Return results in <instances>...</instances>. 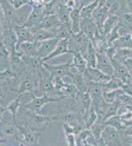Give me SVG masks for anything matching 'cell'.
I'll use <instances>...</instances> for the list:
<instances>
[{
	"instance_id": "15",
	"label": "cell",
	"mask_w": 132,
	"mask_h": 146,
	"mask_svg": "<svg viewBox=\"0 0 132 146\" xmlns=\"http://www.w3.org/2000/svg\"><path fill=\"white\" fill-rule=\"evenodd\" d=\"M72 54H73V58H72V65L76 67L81 72L83 73L87 67V62L84 56L80 51H73Z\"/></svg>"
},
{
	"instance_id": "13",
	"label": "cell",
	"mask_w": 132,
	"mask_h": 146,
	"mask_svg": "<svg viewBox=\"0 0 132 146\" xmlns=\"http://www.w3.org/2000/svg\"><path fill=\"white\" fill-rule=\"evenodd\" d=\"M72 9L68 8L66 4L64 3H59L57 6V11H56V15L61 23L64 24H70V13Z\"/></svg>"
},
{
	"instance_id": "28",
	"label": "cell",
	"mask_w": 132,
	"mask_h": 146,
	"mask_svg": "<svg viewBox=\"0 0 132 146\" xmlns=\"http://www.w3.org/2000/svg\"><path fill=\"white\" fill-rule=\"evenodd\" d=\"M127 64H128L130 66H131L132 67V59H128V60H127Z\"/></svg>"
},
{
	"instance_id": "5",
	"label": "cell",
	"mask_w": 132,
	"mask_h": 146,
	"mask_svg": "<svg viewBox=\"0 0 132 146\" xmlns=\"http://www.w3.org/2000/svg\"><path fill=\"white\" fill-rule=\"evenodd\" d=\"M83 74H84V76L86 77V79L89 82H96V83H99L101 85L106 83L111 78V76L105 75L101 71L97 69L96 67L87 66Z\"/></svg>"
},
{
	"instance_id": "14",
	"label": "cell",
	"mask_w": 132,
	"mask_h": 146,
	"mask_svg": "<svg viewBox=\"0 0 132 146\" xmlns=\"http://www.w3.org/2000/svg\"><path fill=\"white\" fill-rule=\"evenodd\" d=\"M79 8H74L72 9L70 13V24L71 29L73 33H78L81 31L80 23H81V15H80Z\"/></svg>"
},
{
	"instance_id": "10",
	"label": "cell",
	"mask_w": 132,
	"mask_h": 146,
	"mask_svg": "<svg viewBox=\"0 0 132 146\" xmlns=\"http://www.w3.org/2000/svg\"><path fill=\"white\" fill-rule=\"evenodd\" d=\"M72 53L71 50L69 49V44H68V38H63L60 39L57 42V44L53 49V51L46 56L45 58H42L43 62H47L51 59L56 58L57 56H60L62 55Z\"/></svg>"
},
{
	"instance_id": "9",
	"label": "cell",
	"mask_w": 132,
	"mask_h": 146,
	"mask_svg": "<svg viewBox=\"0 0 132 146\" xmlns=\"http://www.w3.org/2000/svg\"><path fill=\"white\" fill-rule=\"evenodd\" d=\"M108 14H109V9L106 4L105 6H101V7L98 6L92 13V18L96 23V26L97 27L99 33H101V34H102L104 23H105L106 18L108 17Z\"/></svg>"
},
{
	"instance_id": "17",
	"label": "cell",
	"mask_w": 132,
	"mask_h": 146,
	"mask_svg": "<svg viewBox=\"0 0 132 146\" xmlns=\"http://www.w3.org/2000/svg\"><path fill=\"white\" fill-rule=\"evenodd\" d=\"M98 7V1L94 0L91 3L82 7L80 10V15L81 19H86V18H91L92 16V13L94 10Z\"/></svg>"
},
{
	"instance_id": "19",
	"label": "cell",
	"mask_w": 132,
	"mask_h": 146,
	"mask_svg": "<svg viewBox=\"0 0 132 146\" xmlns=\"http://www.w3.org/2000/svg\"><path fill=\"white\" fill-rule=\"evenodd\" d=\"M59 0H51L49 2H46L43 4V14L44 17L48 15L56 14L57 6L59 4Z\"/></svg>"
},
{
	"instance_id": "18",
	"label": "cell",
	"mask_w": 132,
	"mask_h": 146,
	"mask_svg": "<svg viewBox=\"0 0 132 146\" xmlns=\"http://www.w3.org/2000/svg\"><path fill=\"white\" fill-rule=\"evenodd\" d=\"M117 20H118L117 15H113V14L108 15V17L106 18L105 23H104L103 28H102V34L103 35H106L111 32V30L116 26Z\"/></svg>"
},
{
	"instance_id": "27",
	"label": "cell",
	"mask_w": 132,
	"mask_h": 146,
	"mask_svg": "<svg viewBox=\"0 0 132 146\" xmlns=\"http://www.w3.org/2000/svg\"><path fill=\"white\" fill-rule=\"evenodd\" d=\"M3 107L0 106V121L3 119Z\"/></svg>"
},
{
	"instance_id": "1",
	"label": "cell",
	"mask_w": 132,
	"mask_h": 146,
	"mask_svg": "<svg viewBox=\"0 0 132 146\" xmlns=\"http://www.w3.org/2000/svg\"><path fill=\"white\" fill-rule=\"evenodd\" d=\"M31 96H32V100L27 104L23 105V108L33 111V112L40 113V114L42 113V109L43 108L44 106H46L49 103L57 102V101H60V100L67 98V96H62L60 97H52V96H50L49 94H43L41 96H36L35 93H32Z\"/></svg>"
},
{
	"instance_id": "4",
	"label": "cell",
	"mask_w": 132,
	"mask_h": 146,
	"mask_svg": "<svg viewBox=\"0 0 132 146\" xmlns=\"http://www.w3.org/2000/svg\"><path fill=\"white\" fill-rule=\"evenodd\" d=\"M44 18L43 14V4L39 3H33L32 4V11L29 13V17L26 22L22 25L25 27H33L37 26L38 23Z\"/></svg>"
},
{
	"instance_id": "7",
	"label": "cell",
	"mask_w": 132,
	"mask_h": 146,
	"mask_svg": "<svg viewBox=\"0 0 132 146\" xmlns=\"http://www.w3.org/2000/svg\"><path fill=\"white\" fill-rule=\"evenodd\" d=\"M101 138L103 140L104 145H115L121 144V138L119 135V133L117 132L116 128L111 125L105 126Z\"/></svg>"
},
{
	"instance_id": "16",
	"label": "cell",
	"mask_w": 132,
	"mask_h": 146,
	"mask_svg": "<svg viewBox=\"0 0 132 146\" xmlns=\"http://www.w3.org/2000/svg\"><path fill=\"white\" fill-rule=\"evenodd\" d=\"M52 37H56L55 33L52 31L33 27V41L34 42H39L47 40Z\"/></svg>"
},
{
	"instance_id": "23",
	"label": "cell",
	"mask_w": 132,
	"mask_h": 146,
	"mask_svg": "<svg viewBox=\"0 0 132 146\" xmlns=\"http://www.w3.org/2000/svg\"><path fill=\"white\" fill-rule=\"evenodd\" d=\"M119 42H122V46L124 47H128L130 46H132V41L130 36H124L121 39H119Z\"/></svg>"
},
{
	"instance_id": "3",
	"label": "cell",
	"mask_w": 132,
	"mask_h": 146,
	"mask_svg": "<svg viewBox=\"0 0 132 146\" xmlns=\"http://www.w3.org/2000/svg\"><path fill=\"white\" fill-rule=\"evenodd\" d=\"M42 66L47 70L52 76H59V77H70L72 62H66L62 64H49L44 62Z\"/></svg>"
},
{
	"instance_id": "8",
	"label": "cell",
	"mask_w": 132,
	"mask_h": 146,
	"mask_svg": "<svg viewBox=\"0 0 132 146\" xmlns=\"http://www.w3.org/2000/svg\"><path fill=\"white\" fill-rule=\"evenodd\" d=\"M96 67L110 76L114 73V68L111 62L110 57L104 52H96Z\"/></svg>"
},
{
	"instance_id": "20",
	"label": "cell",
	"mask_w": 132,
	"mask_h": 146,
	"mask_svg": "<svg viewBox=\"0 0 132 146\" xmlns=\"http://www.w3.org/2000/svg\"><path fill=\"white\" fill-rule=\"evenodd\" d=\"M11 5L15 10H19L24 5H32L33 0H9Z\"/></svg>"
},
{
	"instance_id": "22",
	"label": "cell",
	"mask_w": 132,
	"mask_h": 146,
	"mask_svg": "<svg viewBox=\"0 0 132 146\" xmlns=\"http://www.w3.org/2000/svg\"><path fill=\"white\" fill-rule=\"evenodd\" d=\"M119 99L125 102V104H128V105H132V97L129 95H125L124 93H121L120 96H119Z\"/></svg>"
},
{
	"instance_id": "24",
	"label": "cell",
	"mask_w": 132,
	"mask_h": 146,
	"mask_svg": "<svg viewBox=\"0 0 132 146\" xmlns=\"http://www.w3.org/2000/svg\"><path fill=\"white\" fill-rule=\"evenodd\" d=\"M97 1H98V6L99 7L105 6L107 3V2H108V0H97Z\"/></svg>"
},
{
	"instance_id": "11",
	"label": "cell",
	"mask_w": 132,
	"mask_h": 146,
	"mask_svg": "<svg viewBox=\"0 0 132 146\" xmlns=\"http://www.w3.org/2000/svg\"><path fill=\"white\" fill-rule=\"evenodd\" d=\"M61 23L59 22L56 14L52 15H48L42 18V20L38 23L37 26H35V28H42V29H46V30H50L54 33Z\"/></svg>"
},
{
	"instance_id": "2",
	"label": "cell",
	"mask_w": 132,
	"mask_h": 146,
	"mask_svg": "<svg viewBox=\"0 0 132 146\" xmlns=\"http://www.w3.org/2000/svg\"><path fill=\"white\" fill-rule=\"evenodd\" d=\"M38 86V76L34 70L30 69L21 82L17 91L18 95H24L26 93H35V88Z\"/></svg>"
},
{
	"instance_id": "21",
	"label": "cell",
	"mask_w": 132,
	"mask_h": 146,
	"mask_svg": "<svg viewBox=\"0 0 132 146\" xmlns=\"http://www.w3.org/2000/svg\"><path fill=\"white\" fill-rule=\"evenodd\" d=\"M66 135V142H67V145H76V139L75 135H74V133H67L65 134Z\"/></svg>"
},
{
	"instance_id": "26",
	"label": "cell",
	"mask_w": 132,
	"mask_h": 146,
	"mask_svg": "<svg viewBox=\"0 0 132 146\" xmlns=\"http://www.w3.org/2000/svg\"><path fill=\"white\" fill-rule=\"evenodd\" d=\"M33 3H39V4H44L45 0H33Z\"/></svg>"
},
{
	"instance_id": "12",
	"label": "cell",
	"mask_w": 132,
	"mask_h": 146,
	"mask_svg": "<svg viewBox=\"0 0 132 146\" xmlns=\"http://www.w3.org/2000/svg\"><path fill=\"white\" fill-rule=\"evenodd\" d=\"M23 96V95H18V96L14 100H12L5 107H3V111H9L11 115H12L13 122L15 125H18L17 115H18L19 107L21 106V99Z\"/></svg>"
},
{
	"instance_id": "25",
	"label": "cell",
	"mask_w": 132,
	"mask_h": 146,
	"mask_svg": "<svg viewBox=\"0 0 132 146\" xmlns=\"http://www.w3.org/2000/svg\"><path fill=\"white\" fill-rule=\"evenodd\" d=\"M125 134L128 135H131L132 136V126L129 127L127 129H125Z\"/></svg>"
},
{
	"instance_id": "6",
	"label": "cell",
	"mask_w": 132,
	"mask_h": 146,
	"mask_svg": "<svg viewBox=\"0 0 132 146\" xmlns=\"http://www.w3.org/2000/svg\"><path fill=\"white\" fill-rule=\"evenodd\" d=\"M59 40L60 39L57 37H52V38L38 42V49H37L36 56L40 57L42 59L45 58L53 51V49L55 48Z\"/></svg>"
}]
</instances>
